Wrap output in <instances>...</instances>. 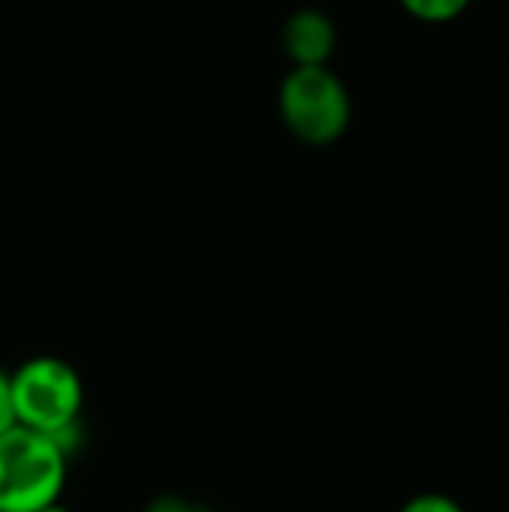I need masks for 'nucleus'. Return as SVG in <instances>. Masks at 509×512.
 I'll return each instance as SVG.
<instances>
[{
    "label": "nucleus",
    "instance_id": "f257e3e1",
    "mask_svg": "<svg viewBox=\"0 0 509 512\" xmlns=\"http://www.w3.org/2000/svg\"><path fill=\"white\" fill-rule=\"evenodd\" d=\"M15 423L51 435L72 450V435L84 411L81 375L60 357H30L9 372Z\"/></svg>",
    "mask_w": 509,
    "mask_h": 512
},
{
    "label": "nucleus",
    "instance_id": "f03ea898",
    "mask_svg": "<svg viewBox=\"0 0 509 512\" xmlns=\"http://www.w3.org/2000/svg\"><path fill=\"white\" fill-rule=\"evenodd\" d=\"M69 450L27 426L0 435V512H36L54 501L66 486Z\"/></svg>",
    "mask_w": 509,
    "mask_h": 512
},
{
    "label": "nucleus",
    "instance_id": "7ed1b4c3",
    "mask_svg": "<svg viewBox=\"0 0 509 512\" xmlns=\"http://www.w3.org/2000/svg\"><path fill=\"white\" fill-rule=\"evenodd\" d=\"M279 108L288 129L306 144L336 141L351 120L345 84L324 66H297L282 81Z\"/></svg>",
    "mask_w": 509,
    "mask_h": 512
},
{
    "label": "nucleus",
    "instance_id": "20e7f679",
    "mask_svg": "<svg viewBox=\"0 0 509 512\" xmlns=\"http://www.w3.org/2000/svg\"><path fill=\"white\" fill-rule=\"evenodd\" d=\"M282 42H285L288 57L297 60V66H324V60L333 54L336 30L324 12L306 9L288 18Z\"/></svg>",
    "mask_w": 509,
    "mask_h": 512
},
{
    "label": "nucleus",
    "instance_id": "39448f33",
    "mask_svg": "<svg viewBox=\"0 0 509 512\" xmlns=\"http://www.w3.org/2000/svg\"><path fill=\"white\" fill-rule=\"evenodd\" d=\"M414 18L420 21H429V24H444V21H453L459 18L471 0H399Z\"/></svg>",
    "mask_w": 509,
    "mask_h": 512
},
{
    "label": "nucleus",
    "instance_id": "423d86ee",
    "mask_svg": "<svg viewBox=\"0 0 509 512\" xmlns=\"http://www.w3.org/2000/svg\"><path fill=\"white\" fill-rule=\"evenodd\" d=\"M399 512H465V507L444 492H420L411 501H405Z\"/></svg>",
    "mask_w": 509,
    "mask_h": 512
},
{
    "label": "nucleus",
    "instance_id": "0eeeda50",
    "mask_svg": "<svg viewBox=\"0 0 509 512\" xmlns=\"http://www.w3.org/2000/svg\"><path fill=\"white\" fill-rule=\"evenodd\" d=\"M144 512H213L207 510V507H201V504H195V501H189V498H180V495H159V498H153Z\"/></svg>",
    "mask_w": 509,
    "mask_h": 512
},
{
    "label": "nucleus",
    "instance_id": "6e6552de",
    "mask_svg": "<svg viewBox=\"0 0 509 512\" xmlns=\"http://www.w3.org/2000/svg\"><path fill=\"white\" fill-rule=\"evenodd\" d=\"M15 426V408H12V387H9V372L0 369V435Z\"/></svg>",
    "mask_w": 509,
    "mask_h": 512
},
{
    "label": "nucleus",
    "instance_id": "1a4fd4ad",
    "mask_svg": "<svg viewBox=\"0 0 509 512\" xmlns=\"http://www.w3.org/2000/svg\"><path fill=\"white\" fill-rule=\"evenodd\" d=\"M36 512H72L69 507H63L60 501H54V504H48V507H42V510H36Z\"/></svg>",
    "mask_w": 509,
    "mask_h": 512
}]
</instances>
